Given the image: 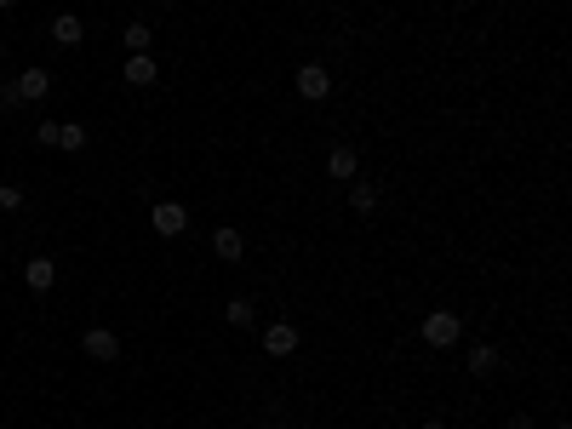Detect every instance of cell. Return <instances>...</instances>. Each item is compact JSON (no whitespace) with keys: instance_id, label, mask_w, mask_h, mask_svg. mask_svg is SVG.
Segmentation results:
<instances>
[{"instance_id":"6da1fadb","label":"cell","mask_w":572,"mask_h":429,"mask_svg":"<svg viewBox=\"0 0 572 429\" xmlns=\"http://www.w3.org/2000/svg\"><path fill=\"white\" fill-rule=\"evenodd\" d=\"M458 338H463V320H458L453 310H429V315H424V344H429V349H453Z\"/></svg>"},{"instance_id":"7a4b0ae2","label":"cell","mask_w":572,"mask_h":429,"mask_svg":"<svg viewBox=\"0 0 572 429\" xmlns=\"http://www.w3.org/2000/svg\"><path fill=\"white\" fill-rule=\"evenodd\" d=\"M292 86H298V98H309V103H321L332 92V74L321 69V64H304L298 74H292Z\"/></svg>"},{"instance_id":"3957f363","label":"cell","mask_w":572,"mask_h":429,"mask_svg":"<svg viewBox=\"0 0 572 429\" xmlns=\"http://www.w3.org/2000/svg\"><path fill=\"white\" fill-rule=\"evenodd\" d=\"M81 355H92V361H103V366H110V361L120 355V338H115L110 327H92L86 338H81Z\"/></svg>"},{"instance_id":"277c9868","label":"cell","mask_w":572,"mask_h":429,"mask_svg":"<svg viewBox=\"0 0 572 429\" xmlns=\"http://www.w3.org/2000/svg\"><path fill=\"white\" fill-rule=\"evenodd\" d=\"M327 178H338V183L361 178V155H355V144H332V155H327Z\"/></svg>"},{"instance_id":"5b68a950","label":"cell","mask_w":572,"mask_h":429,"mask_svg":"<svg viewBox=\"0 0 572 429\" xmlns=\"http://www.w3.org/2000/svg\"><path fill=\"white\" fill-rule=\"evenodd\" d=\"M149 223H154V235H183V229H189V212H183L178 201H161L149 212Z\"/></svg>"},{"instance_id":"8992f818","label":"cell","mask_w":572,"mask_h":429,"mask_svg":"<svg viewBox=\"0 0 572 429\" xmlns=\"http://www.w3.org/2000/svg\"><path fill=\"white\" fill-rule=\"evenodd\" d=\"M12 92H18V103H40L46 92H52V74H46V69H23L18 81H12Z\"/></svg>"},{"instance_id":"52a82bcc","label":"cell","mask_w":572,"mask_h":429,"mask_svg":"<svg viewBox=\"0 0 572 429\" xmlns=\"http://www.w3.org/2000/svg\"><path fill=\"white\" fill-rule=\"evenodd\" d=\"M292 349H298V327H292V320L264 327V355H292Z\"/></svg>"},{"instance_id":"ba28073f","label":"cell","mask_w":572,"mask_h":429,"mask_svg":"<svg viewBox=\"0 0 572 429\" xmlns=\"http://www.w3.org/2000/svg\"><path fill=\"white\" fill-rule=\"evenodd\" d=\"M52 281H57L52 258H29V264H23V286H29V293H52Z\"/></svg>"},{"instance_id":"9c48e42d","label":"cell","mask_w":572,"mask_h":429,"mask_svg":"<svg viewBox=\"0 0 572 429\" xmlns=\"http://www.w3.org/2000/svg\"><path fill=\"white\" fill-rule=\"evenodd\" d=\"M161 81V64L149 52H127V86H154Z\"/></svg>"},{"instance_id":"30bf717a","label":"cell","mask_w":572,"mask_h":429,"mask_svg":"<svg viewBox=\"0 0 572 429\" xmlns=\"http://www.w3.org/2000/svg\"><path fill=\"white\" fill-rule=\"evenodd\" d=\"M212 252H218V258H229V264H235V258L246 252V241H241V229H212Z\"/></svg>"},{"instance_id":"8fae6325","label":"cell","mask_w":572,"mask_h":429,"mask_svg":"<svg viewBox=\"0 0 572 429\" xmlns=\"http://www.w3.org/2000/svg\"><path fill=\"white\" fill-rule=\"evenodd\" d=\"M52 40H57V46H81V40H86L81 18H75V12H64V18H52Z\"/></svg>"},{"instance_id":"7c38bea8","label":"cell","mask_w":572,"mask_h":429,"mask_svg":"<svg viewBox=\"0 0 572 429\" xmlns=\"http://www.w3.org/2000/svg\"><path fill=\"white\" fill-rule=\"evenodd\" d=\"M349 206L361 212V218H366V212H378V189L366 178H349Z\"/></svg>"},{"instance_id":"4fadbf2b","label":"cell","mask_w":572,"mask_h":429,"mask_svg":"<svg viewBox=\"0 0 572 429\" xmlns=\"http://www.w3.org/2000/svg\"><path fill=\"white\" fill-rule=\"evenodd\" d=\"M470 372H475V378H492V372H498V349H492V344H475V349H470Z\"/></svg>"},{"instance_id":"5bb4252c","label":"cell","mask_w":572,"mask_h":429,"mask_svg":"<svg viewBox=\"0 0 572 429\" xmlns=\"http://www.w3.org/2000/svg\"><path fill=\"white\" fill-rule=\"evenodd\" d=\"M224 320H229V327H252V320H258L252 298H229V303H224Z\"/></svg>"},{"instance_id":"9a60e30c","label":"cell","mask_w":572,"mask_h":429,"mask_svg":"<svg viewBox=\"0 0 572 429\" xmlns=\"http://www.w3.org/2000/svg\"><path fill=\"white\" fill-rule=\"evenodd\" d=\"M57 149H86V127H75V120H57Z\"/></svg>"},{"instance_id":"2e32d148","label":"cell","mask_w":572,"mask_h":429,"mask_svg":"<svg viewBox=\"0 0 572 429\" xmlns=\"http://www.w3.org/2000/svg\"><path fill=\"white\" fill-rule=\"evenodd\" d=\"M149 40H154L149 23H127V52H149Z\"/></svg>"},{"instance_id":"e0dca14e","label":"cell","mask_w":572,"mask_h":429,"mask_svg":"<svg viewBox=\"0 0 572 429\" xmlns=\"http://www.w3.org/2000/svg\"><path fill=\"white\" fill-rule=\"evenodd\" d=\"M23 206V189H12V183H0V212H18Z\"/></svg>"},{"instance_id":"ac0fdd59","label":"cell","mask_w":572,"mask_h":429,"mask_svg":"<svg viewBox=\"0 0 572 429\" xmlns=\"http://www.w3.org/2000/svg\"><path fill=\"white\" fill-rule=\"evenodd\" d=\"M35 144H46V149H57V120H40V127H35Z\"/></svg>"},{"instance_id":"d6986e66","label":"cell","mask_w":572,"mask_h":429,"mask_svg":"<svg viewBox=\"0 0 572 429\" xmlns=\"http://www.w3.org/2000/svg\"><path fill=\"white\" fill-rule=\"evenodd\" d=\"M424 429H446V424H441V418H429V424H424Z\"/></svg>"},{"instance_id":"ffe728a7","label":"cell","mask_w":572,"mask_h":429,"mask_svg":"<svg viewBox=\"0 0 572 429\" xmlns=\"http://www.w3.org/2000/svg\"><path fill=\"white\" fill-rule=\"evenodd\" d=\"M6 6H18V0H0V12H6Z\"/></svg>"},{"instance_id":"44dd1931","label":"cell","mask_w":572,"mask_h":429,"mask_svg":"<svg viewBox=\"0 0 572 429\" xmlns=\"http://www.w3.org/2000/svg\"><path fill=\"white\" fill-rule=\"evenodd\" d=\"M555 429H572V424H555Z\"/></svg>"}]
</instances>
